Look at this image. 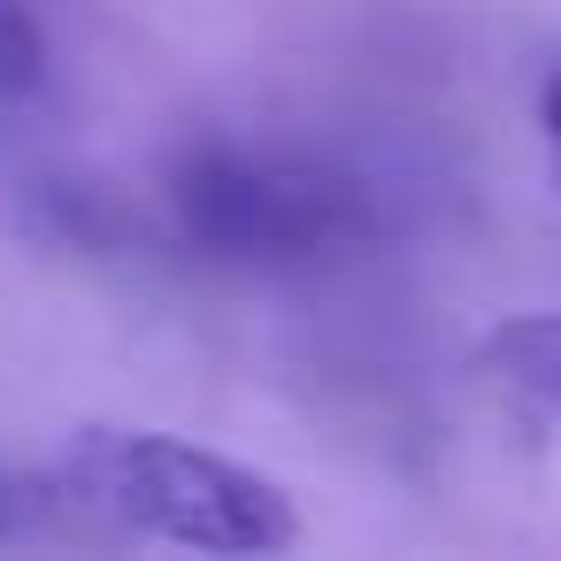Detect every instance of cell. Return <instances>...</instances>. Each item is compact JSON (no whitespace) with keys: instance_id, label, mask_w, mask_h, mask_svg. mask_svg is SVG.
<instances>
[{"instance_id":"obj_2","label":"cell","mask_w":561,"mask_h":561,"mask_svg":"<svg viewBox=\"0 0 561 561\" xmlns=\"http://www.w3.org/2000/svg\"><path fill=\"white\" fill-rule=\"evenodd\" d=\"M162 193H170L178 239L201 247L208 262H239V270L323 262L377 231V208L346 170H331L316 154L247 147V139L178 147Z\"/></svg>"},{"instance_id":"obj_1","label":"cell","mask_w":561,"mask_h":561,"mask_svg":"<svg viewBox=\"0 0 561 561\" xmlns=\"http://www.w3.org/2000/svg\"><path fill=\"white\" fill-rule=\"evenodd\" d=\"M47 477L78 507L124 523L139 538L193 546V553H285L300 538L285 484H270L262 469H247L201 438H178V431L78 423L55 446Z\"/></svg>"},{"instance_id":"obj_5","label":"cell","mask_w":561,"mask_h":561,"mask_svg":"<svg viewBox=\"0 0 561 561\" xmlns=\"http://www.w3.org/2000/svg\"><path fill=\"white\" fill-rule=\"evenodd\" d=\"M538 124H546V139H553V162H561V70L546 78V93H538Z\"/></svg>"},{"instance_id":"obj_6","label":"cell","mask_w":561,"mask_h":561,"mask_svg":"<svg viewBox=\"0 0 561 561\" xmlns=\"http://www.w3.org/2000/svg\"><path fill=\"white\" fill-rule=\"evenodd\" d=\"M0 523H9V484H0Z\"/></svg>"},{"instance_id":"obj_4","label":"cell","mask_w":561,"mask_h":561,"mask_svg":"<svg viewBox=\"0 0 561 561\" xmlns=\"http://www.w3.org/2000/svg\"><path fill=\"white\" fill-rule=\"evenodd\" d=\"M47 24L32 0H0V108H24L47 93Z\"/></svg>"},{"instance_id":"obj_3","label":"cell","mask_w":561,"mask_h":561,"mask_svg":"<svg viewBox=\"0 0 561 561\" xmlns=\"http://www.w3.org/2000/svg\"><path fill=\"white\" fill-rule=\"evenodd\" d=\"M477 369H484L507 400H523V408H538V415L561 423V316L538 308V316L492 323L484 346H477Z\"/></svg>"}]
</instances>
